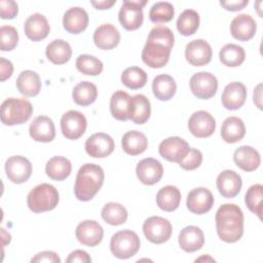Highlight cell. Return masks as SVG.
<instances>
[{"label": "cell", "mask_w": 263, "mask_h": 263, "mask_svg": "<svg viewBox=\"0 0 263 263\" xmlns=\"http://www.w3.org/2000/svg\"><path fill=\"white\" fill-rule=\"evenodd\" d=\"M202 162V153L195 148H190L186 156L179 162V165L185 171H193L200 166Z\"/></svg>", "instance_id": "cell-46"}, {"label": "cell", "mask_w": 263, "mask_h": 263, "mask_svg": "<svg viewBox=\"0 0 263 263\" xmlns=\"http://www.w3.org/2000/svg\"><path fill=\"white\" fill-rule=\"evenodd\" d=\"M204 243L202 230L194 225L184 227L179 233V246L187 253H193L201 249Z\"/></svg>", "instance_id": "cell-25"}, {"label": "cell", "mask_w": 263, "mask_h": 263, "mask_svg": "<svg viewBox=\"0 0 263 263\" xmlns=\"http://www.w3.org/2000/svg\"><path fill=\"white\" fill-rule=\"evenodd\" d=\"M262 196H263V186L261 184L252 185L245 196V201L248 209L257 215L259 219H262Z\"/></svg>", "instance_id": "cell-44"}, {"label": "cell", "mask_w": 263, "mask_h": 263, "mask_svg": "<svg viewBox=\"0 0 263 263\" xmlns=\"http://www.w3.org/2000/svg\"><path fill=\"white\" fill-rule=\"evenodd\" d=\"M72 171L71 161L64 156L51 157L45 165L46 175L54 181H63L68 178Z\"/></svg>", "instance_id": "cell-36"}, {"label": "cell", "mask_w": 263, "mask_h": 263, "mask_svg": "<svg viewBox=\"0 0 263 263\" xmlns=\"http://www.w3.org/2000/svg\"><path fill=\"white\" fill-rule=\"evenodd\" d=\"M116 3V0H102V1H90V4L97 9H109Z\"/></svg>", "instance_id": "cell-52"}, {"label": "cell", "mask_w": 263, "mask_h": 263, "mask_svg": "<svg viewBox=\"0 0 263 263\" xmlns=\"http://www.w3.org/2000/svg\"><path fill=\"white\" fill-rule=\"evenodd\" d=\"M59 192L54 186L42 183L34 187L27 196L29 209L34 213H43L53 210L59 203Z\"/></svg>", "instance_id": "cell-4"}, {"label": "cell", "mask_w": 263, "mask_h": 263, "mask_svg": "<svg viewBox=\"0 0 263 263\" xmlns=\"http://www.w3.org/2000/svg\"><path fill=\"white\" fill-rule=\"evenodd\" d=\"M257 31L256 21L247 13L236 15L230 24V33L233 38L239 41L252 39Z\"/></svg>", "instance_id": "cell-19"}, {"label": "cell", "mask_w": 263, "mask_h": 263, "mask_svg": "<svg viewBox=\"0 0 263 263\" xmlns=\"http://www.w3.org/2000/svg\"><path fill=\"white\" fill-rule=\"evenodd\" d=\"M173 227L167 219L159 216H152L143 223V232L146 238L156 245L167 241L172 235Z\"/></svg>", "instance_id": "cell-8"}, {"label": "cell", "mask_w": 263, "mask_h": 263, "mask_svg": "<svg viewBox=\"0 0 263 263\" xmlns=\"http://www.w3.org/2000/svg\"><path fill=\"white\" fill-rule=\"evenodd\" d=\"M140 246L141 241L138 234L129 229L116 232L110 240L111 253L118 259H128L135 256Z\"/></svg>", "instance_id": "cell-6"}, {"label": "cell", "mask_w": 263, "mask_h": 263, "mask_svg": "<svg viewBox=\"0 0 263 263\" xmlns=\"http://www.w3.org/2000/svg\"><path fill=\"white\" fill-rule=\"evenodd\" d=\"M153 95L159 101L171 100L177 90V84L175 79L167 74L157 75L152 81Z\"/></svg>", "instance_id": "cell-35"}, {"label": "cell", "mask_w": 263, "mask_h": 263, "mask_svg": "<svg viewBox=\"0 0 263 263\" xmlns=\"http://www.w3.org/2000/svg\"><path fill=\"white\" fill-rule=\"evenodd\" d=\"M235 164L245 172H253L257 170L261 163L259 152L251 146H240L233 153Z\"/></svg>", "instance_id": "cell-27"}, {"label": "cell", "mask_w": 263, "mask_h": 263, "mask_svg": "<svg viewBox=\"0 0 263 263\" xmlns=\"http://www.w3.org/2000/svg\"><path fill=\"white\" fill-rule=\"evenodd\" d=\"M262 84L259 83L256 88L254 89V93H253V99H254V103L256 104V106L259 109H262Z\"/></svg>", "instance_id": "cell-53"}, {"label": "cell", "mask_w": 263, "mask_h": 263, "mask_svg": "<svg viewBox=\"0 0 263 263\" xmlns=\"http://www.w3.org/2000/svg\"><path fill=\"white\" fill-rule=\"evenodd\" d=\"M219 58L223 65L234 68L240 66L245 62L246 52L241 46L234 43H228L220 49Z\"/></svg>", "instance_id": "cell-38"}, {"label": "cell", "mask_w": 263, "mask_h": 263, "mask_svg": "<svg viewBox=\"0 0 263 263\" xmlns=\"http://www.w3.org/2000/svg\"><path fill=\"white\" fill-rule=\"evenodd\" d=\"M104 171L95 163L83 164L75 179L74 193L77 199L81 201L90 200L101 189L104 183Z\"/></svg>", "instance_id": "cell-3"}, {"label": "cell", "mask_w": 263, "mask_h": 263, "mask_svg": "<svg viewBox=\"0 0 263 263\" xmlns=\"http://www.w3.org/2000/svg\"><path fill=\"white\" fill-rule=\"evenodd\" d=\"M175 9L172 3L166 1H159L154 3L149 11L150 21L153 23H167L173 20Z\"/></svg>", "instance_id": "cell-43"}, {"label": "cell", "mask_w": 263, "mask_h": 263, "mask_svg": "<svg viewBox=\"0 0 263 263\" xmlns=\"http://www.w3.org/2000/svg\"><path fill=\"white\" fill-rule=\"evenodd\" d=\"M87 121L85 116L76 110H70L63 114L61 118V130L65 138L69 140L79 139L86 129Z\"/></svg>", "instance_id": "cell-10"}, {"label": "cell", "mask_w": 263, "mask_h": 263, "mask_svg": "<svg viewBox=\"0 0 263 263\" xmlns=\"http://www.w3.org/2000/svg\"><path fill=\"white\" fill-rule=\"evenodd\" d=\"M247 99V88L239 81L230 82L224 87L221 101L227 110H237L245 104Z\"/></svg>", "instance_id": "cell-21"}, {"label": "cell", "mask_w": 263, "mask_h": 263, "mask_svg": "<svg viewBox=\"0 0 263 263\" xmlns=\"http://www.w3.org/2000/svg\"><path fill=\"white\" fill-rule=\"evenodd\" d=\"M18 42V33L12 26H2L0 28V48L2 51L12 50Z\"/></svg>", "instance_id": "cell-45"}, {"label": "cell", "mask_w": 263, "mask_h": 263, "mask_svg": "<svg viewBox=\"0 0 263 263\" xmlns=\"http://www.w3.org/2000/svg\"><path fill=\"white\" fill-rule=\"evenodd\" d=\"M16 88L25 97H35L41 89L39 75L32 70H25L16 78Z\"/></svg>", "instance_id": "cell-28"}, {"label": "cell", "mask_w": 263, "mask_h": 263, "mask_svg": "<svg viewBox=\"0 0 263 263\" xmlns=\"http://www.w3.org/2000/svg\"><path fill=\"white\" fill-rule=\"evenodd\" d=\"M33 113L32 104L26 99L8 98L1 105V121L12 126L28 121Z\"/></svg>", "instance_id": "cell-5"}, {"label": "cell", "mask_w": 263, "mask_h": 263, "mask_svg": "<svg viewBox=\"0 0 263 263\" xmlns=\"http://www.w3.org/2000/svg\"><path fill=\"white\" fill-rule=\"evenodd\" d=\"M101 216L106 223L117 226L125 223L127 219V211L122 204L111 201L103 206Z\"/></svg>", "instance_id": "cell-39"}, {"label": "cell", "mask_w": 263, "mask_h": 263, "mask_svg": "<svg viewBox=\"0 0 263 263\" xmlns=\"http://www.w3.org/2000/svg\"><path fill=\"white\" fill-rule=\"evenodd\" d=\"M30 137L36 142L48 143L55 137V127L51 118L40 115L33 119L29 127Z\"/></svg>", "instance_id": "cell-20"}, {"label": "cell", "mask_w": 263, "mask_h": 263, "mask_svg": "<svg viewBox=\"0 0 263 263\" xmlns=\"http://www.w3.org/2000/svg\"><path fill=\"white\" fill-rule=\"evenodd\" d=\"M241 186V178L234 171L225 170L217 177V188L223 197H235L239 193Z\"/></svg>", "instance_id": "cell-22"}, {"label": "cell", "mask_w": 263, "mask_h": 263, "mask_svg": "<svg viewBox=\"0 0 263 263\" xmlns=\"http://www.w3.org/2000/svg\"><path fill=\"white\" fill-rule=\"evenodd\" d=\"M1 233H2V246H5L6 243H9L10 242V234L9 233H6L5 229L1 228Z\"/></svg>", "instance_id": "cell-54"}, {"label": "cell", "mask_w": 263, "mask_h": 263, "mask_svg": "<svg viewBox=\"0 0 263 263\" xmlns=\"http://www.w3.org/2000/svg\"><path fill=\"white\" fill-rule=\"evenodd\" d=\"M175 43L172 30L165 26H155L149 32L142 50V60L150 68L157 69L166 65Z\"/></svg>", "instance_id": "cell-1"}, {"label": "cell", "mask_w": 263, "mask_h": 263, "mask_svg": "<svg viewBox=\"0 0 263 263\" xmlns=\"http://www.w3.org/2000/svg\"><path fill=\"white\" fill-rule=\"evenodd\" d=\"M136 173L138 179L144 185H154L162 178L163 167L157 159L147 157L138 162Z\"/></svg>", "instance_id": "cell-17"}, {"label": "cell", "mask_w": 263, "mask_h": 263, "mask_svg": "<svg viewBox=\"0 0 263 263\" xmlns=\"http://www.w3.org/2000/svg\"><path fill=\"white\" fill-rule=\"evenodd\" d=\"M188 128L196 138H208L212 136L216 129V120L209 112L199 110L190 116Z\"/></svg>", "instance_id": "cell-13"}, {"label": "cell", "mask_w": 263, "mask_h": 263, "mask_svg": "<svg viewBox=\"0 0 263 263\" xmlns=\"http://www.w3.org/2000/svg\"><path fill=\"white\" fill-rule=\"evenodd\" d=\"M147 3L146 0H124L119 12L118 20L121 26L127 31L139 29L144 20L143 6Z\"/></svg>", "instance_id": "cell-7"}, {"label": "cell", "mask_w": 263, "mask_h": 263, "mask_svg": "<svg viewBox=\"0 0 263 263\" xmlns=\"http://www.w3.org/2000/svg\"><path fill=\"white\" fill-rule=\"evenodd\" d=\"M212 47L203 39L192 40L186 45L185 58L192 66L201 67L209 64L212 60Z\"/></svg>", "instance_id": "cell-12"}, {"label": "cell", "mask_w": 263, "mask_h": 263, "mask_svg": "<svg viewBox=\"0 0 263 263\" xmlns=\"http://www.w3.org/2000/svg\"><path fill=\"white\" fill-rule=\"evenodd\" d=\"M5 173L9 181L14 184H22L31 177L32 164L24 156H10L5 162Z\"/></svg>", "instance_id": "cell-11"}, {"label": "cell", "mask_w": 263, "mask_h": 263, "mask_svg": "<svg viewBox=\"0 0 263 263\" xmlns=\"http://www.w3.org/2000/svg\"><path fill=\"white\" fill-rule=\"evenodd\" d=\"M150 101L144 95H135L130 99L129 119L136 124H144L150 117Z\"/></svg>", "instance_id": "cell-29"}, {"label": "cell", "mask_w": 263, "mask_h": 263, "mask_svg": "<svg viewBox=\"0 0 263 263\" xmlns=\"http://www.w3.org/2000/svg\"><path fill=\"white\" fill-rule=\"evenodd\" d=\"M190 147L188 143L180 137H170L163 140L158 147L161 157L172 162H180L188 153Z\"/></svg>", "instance_id": "cell-14"}, {"label": "cell", "mask_w": 263, "mask_h": 263, "mask_svg": "<svg viewBox=\"0 0 263 263\" xmlns=\"http://www.w3.org/2000/svg\"><path fill=\"white\" fill-rule=\"evenodd\" d=\"M199 27V14L194 9H185L177 20V29L183 36L194 34Z\"/></svg>", "instance_id": "cell-40"}, {"label": "cell", "mask_w": 263, "mask_h": 263, "mask_svg": "<svg viewBox=\"0 0 263 263\" xmlns=\"http://www.w3.org/2000/svg\"><path fill=\"white\" fill-rule=\"evenodd\" d=\"M121 82L130 89L142 88L147 82V73L140 67H128L121 74Z\"/></svg>", "instance_id": "cell-41"}, {"label": "cell", "mask_w": 263, "mask_h": 263, "mask_svg": "<svg viewBox=\"0 0 263 263\" xmlns=\"http://www.w3.org/2000/svg\"><path fill=\"white\" fill-rule=\"evenodd\" d=\"M119 41V31L111 24H103L99 26L93 33V42L100 49L110 50L117 46Z\"/></svg>", "instance_id": "cell-26"}, {"label": "cell", "mask_w": 263, "mask_h": 263, "mask_svg": "<svg viewBox=\"0 0 263 263\" xmlns=\"http://www.w3.org/2000/svg\"><path fill=\"white\" fill-rule=\"evenodd\" d=\"M121 146L126 154L133 156L139 155L147 149L148 140L146 136L139 130H128L121 139Z\"/></svg>", "instance_id": "cell-31"}, {"label": "cell", "mask_w": 263, "mask_h": 263, "mask_svg": "<svg viewBox=\"0 0 263 263\" xmlns=\"http://www.w3.org/2000/svg\"><path fill=\"white\" fill-rule=\"evenodd\" d=\"M98 97L97 86L89 81H81L76 84L72 91L74 102L79 106H88L92 104Z\"/></svg>", "instance_id": "cell-37"}, {"label": "cell", "mask_w": 263, "mask_h": 263, "mask_svg": "<svg viewBox=\"0 0 263 263\" xmlns=\"http://www.w3.org/2000/svg\"><path fill=\"white\" fill-rule=\"evenodd\" d=\"M31 262H50V263H60L61 259L59 255L53 251H43L35 255L31 259Z\"/></svg>", "instance_id": "cell-48"}, {"label": "cell", "mask_w": 263, "mask_h": 263, "mask_svg": "<svg viewBox=\"0 0 263 263\" xmlns=\"http://www.w3.org/2000/svg\"><path fill=\"white\" fill-rule=\"evenodd\" d=\"M13 66L12 63L4 58H0V79L1 81H5L12 75Z\"/></svg>", "instance_id": "cell-50"}, {"label": "cell", "mask_w": 263, "mask_h": 263, "mask_svg": "<svg viewBox=\"0 0 263 263\" xmlns=\"http://www.w3.org/2000/svg\"><path fill=\"white\" fill-rule=\"evenodd\" d=\"M45 54L51 63L55 65H63L71 59L72 48L67 41L63 39H54L47 44Z\"/></svg>", "instance_id": "cell-32"}, {"label": "cell", "mask_w": 263, "mask_h": 263, "mask_svg": "<svg viewBox=\"0 0 263 263\" xmlns=\"http://www.w3.org/2000/svg\"><path fill=\"white\" fill-rule=\"evenodd\" d=\"M190 89L198 99L208 100L214 97L218 89V80L210 72H198L191 76Z\"/></svg>", "instance_id": "cell-9"}, {"label": "cell", "mask_w": 263, "mask_h": 263, "mask_svg": "<svg viewBox=\"0 0 263 263\" xmlns=\"http://www.w3.org/2000/svg\"><path fill=\"white\" fill-rule=\"evenodd\" d=\"M204 260H205V261H212V262L215 261L213 258H211V257H209V256H206V257H205V256H202V257H200V258H197L195 261L197 262V261H204Z\"/></svg>", "instance_id": "cell-55"}, {"label": "cell", "mask_w": 263, "mask_h": 263, "mask_svg": "<svg viewBox=\"0 0 263 263\" xmlns=\"http://www.w3.org/2000/svg\"><path fill=\"white\" fill-rule=\"evenodd\" d=\"M214 196L212 192L204 187H198L192 189L187 196L188 210L196 215H202L208 213L214 205Z\"/></svg>", "instance_id": "cell-16"}, {"label": "cell", "mask_w": 263, "mask_h": 263, "mask_svg": "<svg viewBox=\"0 0 263 263\" xmlns=\"http://www.w3.org/2000/svg\"><path fill=\"white\" fill-rule=\"evenodd\" d=\"M76 68L77 70L89 76H97L103 71V63L98 58L90 54H80L76 60Z\"/></svg>", "instance_id": "cell-42"}, {"label": "cell", "mask_w": 263, "mask_h": 263, "mask_svg": "<svg viewBox=\"0 0 263 263\" xmlns=\"http://www.w3.org/2000/svg\"><path fill=\"white\" fill-rule=\"evenodd\" d=\"M90 261H91L90 256L85 251H82V250H75L71 252L69 257L66 259L67 263H75V262L89 263Z\"/></svg>", "instance_id": "cell-49"}, {"label": "cell", "mask_w": 263, "mask_h": 263, "mask_svg": "<svg viewBox=\"0 0 263 263\" xmlns=\"http://www.w3.org/2000/svg\"><path fill=\"white\" fill-rule=\"evenodd\" d=\"M18 12V6L15 1L1 0L0 1V15L4 20H11L16 16Z\"/></svg>", "instance_id": "cell-47"}, {"label": "cell", "mask_w": 263, "mask_h": 263, "mask_svg": "<svg viewBox=\"0 0 263 263\" xmlns=\"http://www.w3.org/2000/svg\"><path fill=\"white\" fill-rule=\"evenodd\" d=\"M181 201L180 190L173 185H167L159 189L156 194V203L158 208L164 212H173L177 210Z\"/></svg>", "instance_id": "cell-33"}, {"label": "cell", "mask_w": 263, "mask_h": 263, "mask_svg": "<svg viewBox=\"0 0 263 263\" xmlns=\"http://www.w3.org/2000/svg\"><path fill=\"white\" fill-rule=\"evenodd\" d=\"M249 3L248 0H234V1H220V4L229 11L241 10Z\"/></svg>", "instance_id": "cell-51"}, {"label": "cell", "mask_w": 263, "mask_h": 263, "mask_svg": "<svg viewBox=\"0 0 263 263\" xmlns=\"http://www.w3.org/2000/svg\"><path fill=\"white\" fill-rule=\"evenodd\" d=\"M246 135V126L243 121L236 117L230 116L226 118L221 126V137L226 143H236Z\"/></svg>", "instance_id": "cell-30"}, {"label": "cell", "mask_w": 263, "mask_h": 263, "mask_svg": "<svg viewBox=\"0 0 263 263\" xmlns=\"http://www.w3.org/2000/svg\"><path fill=\"white\" fill-rule=\"evenodd\" d=\"M218 236L225 242H236L243 234V213L234 203L222 204L216 213Z\"/></svg>", "instance_id": "cell-2"}, {"label": "cell", "mask_w": 263, "mask_h": 263, "mask_svg": "<svg viewBox=\"0 0 263 263\" xmlns=\"http://www.w3.org/2000/svg\"><path fill=\"white\" fill-rule=\"evenodd\" d=\"M132 97L123 91L116 90L110 99V112L112 116L120 121L129 119V104Z\"/></svg>", "instance_id": "cell-34"}, {"label": "cell", "mask_w": 263, "mask_h": 263, "mask_svg": "<svg viewBox=\"0 0 263 263\" xmlns=\"http://www.w3.org/2000/svg\"><path fill=\"white\" fill-rule=\"evenodd\" d=\"M75 234L80 243L86 247H96L102 241L104 230L97 221L85 220L77 225Z\"/></svg>", "instance_id": "cell-18"}, {"label": "cell", "mask_w": 263, "mask_h": 263, "mask_svg": "<svg viewBox=\"0 0 263 263\" xmlns=\"http://www.w3.org/2000/svg\"><path fill=\"white\" fill-rule=\"evenodd\" d=\"M84 147L89 156L104 158L113 152L115 145L113 139L109 135L105 133H97L87 138Z\"/></svg>", "instance_id": "cell-15"}, {"label": "cell", "mask_w": 263, "mask_h": 263, "mask_svg": "<svg viewBox=\"0 0 263 263\" xmlns=\"http://www.w3.org/2000/svg\"><path fill=\"white\" fill-rule=\"evenodd\" d=\"M26 36L32 41H41L45 39L50 31L47 18L41 13L30 15L24 25Z\"/></svg>", "instance_id": "cell-23"}, {"label": "cell", "mask_w": 263, "mask_h": 263, "mask_svg": "<svg viewBox=\"0 0 263 263\" xmlns=\"http://www.w3.org/2000/svg\"><path fill=\"white\" fill-rule=\"evenodd\" d=\"M88 14L81 7H71L65 13L63 17L64 29L71 34H79L83 32L88 26Z\"/></svg>", "instance_id": "cell-24"}]
</instances>
